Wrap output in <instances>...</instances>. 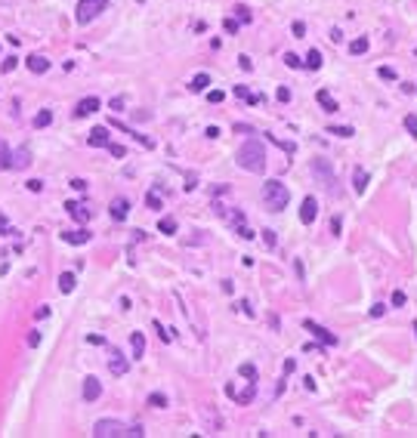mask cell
Wrapping results in <instances>:
<instances>
[{
	"instance_id": "cell-14",
	"label": "cell",
	"mask_w": 417,
	"mask_h": 438,
	"mask_svg": "<svg viewBox=\"0 0 417 438\" xmlns=\"http://www.w3.org/2000/svg\"><path fill=\"white\" fill-rule=\"evenodd\" d=\"M28 164H31V151H28V145H22L19 151H13V170H25Z\"/></svg>"
},
{
	"instance_id": "cell-38",
	"label": "cell",
	"mask_w": 417,
	"mask_h": 438,
	"mask_svg": "<svg viewBox=\"0 0 417 438\" xmlns=\"http://www.w3.org/2000/svg\"><path fill=\"white\" fill-rule=\"evenodd\" d=\"M223 99H226V93H223V90H210V93H207V102H223Z\"/></svg>"
},
{
	"instance_id": "cell-41",
	"label": "cell",
	"mask_w": 417,
	"mask_h": 438,
	"mask_svg": "<svg viewBox=\"0 0 417 438\" xmlns=\"http://www.w3.org/2000/svg\"><path fill=\"white\" fill-rule=\"evenodd\" d=\"M405 302H408V297H405L402 290H396V293H393V306H396V309H402Z\"/></svg>"
},
{
	"instance_id": "cell-44",
	"label": "cell",
	"mask_w": 417,
	"mask_h": 438,
	"mask_svg": "<svg viewBox=\"0 0 417 438\" xmlns=\"http://www.w3.org/2000/svg\"><path fill=\"white\" fill-rule=\"evenodd\" d=\"M28 346H31V349H37V346H40V333H37V330H31V333H28Z\"/></svg>"
},
{
	"instance_id": "cell-32",
	"label": "cell",
	"mask_w": 417,
	"mask_h": 438,
	"mask_svg": "<svg viewBox=\"0 0 417 438\" xmlns=\"http://www.w3.org/2000/svg\"><path fill=\"white\" fill-rule=\"evenodd\" d=\"M235 19H238L241 25L250 22V10H247V6H235Z\"/></svg>"
},
{
	"instance_id": "cell-2",
	"label": "cell",
	"mask_w": 417,
	"mask_h": 438,
	"mask_svg": "<svg viewBox=\"0 0 417 438\" xmlns=\"http://www.w3.org/2000/svg\"><path fill=\"white\" fill-rule=\"evenodd\" d=\"M96 438H143V426L139 423H121V420H99L93 426Z\"/></svg>"
},
{
	"instance_id": "cell-24",
	"label": "cell",
	"mask_w": 417,
	"mask_h": 438,
	"mask_svg": "<svg viewBox=\"0 0 417 438\" xmlns=\"http://www.w3.org/2000/svg\"><path fill=\"white\" fill-rule=\"evenodd\" d=\"M353 188L358 191V195H362V191H365V188H368V173H365V170H362V167H358V170H355V179H353Z\"/></svg>"
},
{
	"instance_id": "cell-54",
	"label": "cell",
	"mask_w": 417,
	"mask_h": 438,
	"mask_svg": "<svg viewBox=\"0 0 417 438\" xmlns=\"http://www.w3.org/2000/svg\"><path fill=\"white\" fill-rule=\"evenodd\" d=\"M303 386H306L309 392H315V380H312V376H303Z\"/></svg>"
},
{
	"instance_id": "cell-34",
	"label": "cell",
	"mask_w": 417,
	"mask_h": 438,
	"mask_svg": "<svg viewBox=\"0 0 417 438\" xmlns=\"http://www.w3.org/2000/svg\"><path fill=\"white\" fill-rule=\"evenodd\" d=\"M223 28H226V34H235V31L241 28V22L238 19H226V22H223Z\"/></svg>"
},
{
	"instance_id": "cell-25",
	"label": "cell",
	"mask_w": 417,
	"mask_h": 438,
	"mask_svg": "<svg viewBox=\"0 0 417 438\" xmlns=\"http://www.w3.org/2000/svg\"><path fill=\"white\" fill-rule=\"evenodd\" d=\"M59 290H62V293H71V290H74V275H71V272H62V275H59Z\"/></svg>"
},
{
	"instance_id": "cell-30",
	"label": "cell",
	"mask_w": 417,
	"mask_h": 438,
	"mask_svg": "<svg viewBox=\"0 0 417 438\" xmlns=\"http://www.w3.org/2000/svg\"><path fill=\"white\" fill-rule=\"evenodd\" d=\"M16 65H19V59H16V56H6V59H3V65H0V71H3V74H10V71L16 68Z\"/></svg>"
},
{
	"instance_id": "cell-16",
	"label": "cell",
	"mask_w": 417,
	"mask_h": 438,
	"mask_svg": "<svg viewBox=\"0 0 417 438\" xmlns=\"http://www.w3.org/2000/svg\"><path fill=\"white\" fill-rule=\"evenodd\" d=\"M28 71H34V74H44V71H49V59L47 56H28Z\"/></svg>"
},
{
	"instance_id": "cell-27",
	"label": "cell",
	"mask_w": 417,
	"mask_h": 438,
	"mask_svg": "<svg viewBox=\"0 0 417 438\" xmlns=\"http://www.w3.org/2000/svg\"><path fill=\"white\" fill-rule=\"evenodd\" d=\"M207 87H210V74H198V78L192 80V90H195V93H201Z\"/></svg>"
},
{
	"instance_id": "cell-43",
	"label": "cell",
	"mask_w": 417,
	"mask_h": 438,
	"mask_svg": "<svg viewBox=\"0 0 417 438\" xmlns=\"http://www.w3.org/2000/svg\"><path fill=\"white\" fill-rule=\"evenodd\" d=\"M0 235H16L13 229H10V222H6V216L0 213Z\"/></svg>"
},
{
	"instance_id": "cell-48",
	"label": "cell",
	"mask_w": 417,
	"mask_h": 438,
	"mask_svg": "<svg viewBox=\"0 0 417 438\" xmlns=\"http://www.w3.org/2000/svg\"><path fill=\"white\" fill-rule=\"evenodd\" d=\"M380 78L383 80H396V71L393 68H380Z\"/></svg>"
},
{
	"instance_id": "cell-42",
	"label": "cell",
	"mask_w": 417,
	"mask_h": 438,
	"mask_svg": "<svg viewBox=\"0 0 417 438\" xmlns=\"http://www.w3.org/2000/svg\"><path fill=\"white\" fill-rule=\"evenodd\" d=\"M238 68H241V71H250V68H254V62H250V56H238Z\"/></svg>"
},
{
	"instance_id": "cell-9",
	"label": "cell",
	"mask_w": 417,
	"mask_h": 438,
	"mask_svg": "<svg viewBox=\"0 0 417 438\" xmlns=\"http://www.w3.org/2000/svg\"><path fill=\"white\" fill-rule=\"evenodd\" d=\"M108 213H112L114 222H124V219L130 216V201H127V198H114L112 207H108Z\"/></svg>"
},
{
	"instance_id": "cell-8",
	"label": "cell",
	"mask_w": 417,
	"mask_h": 438,
	"mask_svg": "<svg viewBox=\"0 0 417 438\" xmlns=\"http://www.w3.org/2000/svg\"><path fill=\"white\" fill-rule=\"evenodd\" d=\"M315 213H319V201H315V198H303V204H300V222L312 225L315 222Z\"/></svg>"
},
{
	"instance_id": "cell-31",
	"label": "cell",
	"mask_w": 417,
	"mask_h": 438,
	"mask_svg": "<svg viewBox=\"0 0 417 438\" xmlns=\"http://www.w3.org/2000/svg\"><path fill=\"white\" fill-rule=\"evenodd\" d=\"M405 127H408V133L417 139V114H408V117H405Z\"/></svg>"
},
{
	"instance_id": "cell-5",
	"label": "cell",
	"mask_w": 417,
	"mask_h": 438,
	"mask_svg": "<svg viewBox=\"0 0 417 438\" xmlns=\"http://www.w3.org/2000/svg\"><path fill=\"white\" fill-rule=\"evenodd\" d=\"M108 10V0H78V10H74V22L78 25H90L99 13Z\"/></svg>"
},
{
	"instance_id": "cell-56",
	"label": "cell",
	"mask_w": 417,
	"mask_h": 438,
	"mask_svg": "<svg viewBox=\"0 0 417 438\" xmlns=\"http://www.w3.org/2000/svg\"><path fill=\"white\" fill-rule=\"evenodd\" d=\"M34 315H37V318H47V315H49V306H40V309L34 312Z\"/></svg>"
},
{
	"instance_id": "cell-7",
	"label": "cell",
	"mask_w": 417,
	"mask_h": 438,
	"mask_svg": "<svg viewBox=\"0 0 417 438\" xmlns=\"http://www.w3.org/2000/svg\"><path fill=\"white\" fill-rule=\"evenodd\" d=\"M303 327L309 330L315 340H321V343H328V346H337V336H334L328 327H321V324H315V321H303Z\"/></svg>"
},
{
	"instance_id": "cell-3",
	"label": "cell",
	"mask_w": 417,
	"mask_h": 438,
	"mask_svg": "<svg viewBox=\"0 0 417 438\" xmlns=\"http://www.w3.org/2000/svg\"><path fill=\"white\" fill-rule=\"evenodd\" d=\"M263 204H266V210H272V213L285 210V207L290 204V191H288V185L281 182V179H269V182L263 185Z\"/></svg>"
},
{
	"instance_id": "cell-55",
	"label": "cell",
	"mask_w": 417,
	"mask_h": 438,
	"mask_svg": "<svg viewBox=\"0 0 417 438\" xmlns=\"http://www.w3.org/2000/svg\"><path fill=\"white\" fill-rule=\"evenodd\" d=\"M112 108H114V111H121V108H124V99H121V96L112 99Z\"/></svg>"
},
{
	"instance_id": "cell-51",
	"label": "cell",
	"mask_w": 417,
	"mask_h": 438,
	"mask_svg": "<svg viewBox=\"0 0 417 438\" xmlns=\"http://www.w3.org/2000/svg\"><path fill=\"white\" fill-rule=\"evenodd\" d=\"M294 367H297V361L288 358V361H285V374H294Z\"/></svg>"
},
{
	"instance_id": "cell-28",
	"label": "cell",
	"mask_w": 417,
	"mask_h": 438,
	"mask_svg": "<svg viewBox=\"0 0 417 438\" xmlns=\"http://www.w3.org/2000/svg\"><path fill=\"white\" fill-rule=\"evenodd\" d=\"M238 374L244 376V380H250V383H257V376H260V374H257V367H254V364H241V367H238Z\"/></svg>"
},
{
	"instance_id": "cell-10",
	"label": "cell",
	"mask_w": 417,
	"mask_h": 438,
	"mask_svg": "<svg viewBox=\"0 0 417 438\" xmlns=\"http://www.w3.org/2000/svg\"><path fill=\"white\" fill-rule=\"evenodd\" d=\"M99 99L96 96H87V99H80L78 105H74V117H87V114H93V111H99Z\"/></svg>"
},
{
	"instance_id": "cell-4",
	"label": "cell",
	"mask_w": 417,
	"mask_h": 438,
	"mask_svg": "<svg viewBox=\"0 0 417 438\" xmlns=\"http://www.w3.org/2000/svg\"><path fill=\"white\" fill-rule=\"evenodd\" d=\"M216 213H220V219L229 225V229H235V235H238V238H244V241L257 238V235H254V232H250L247 225H244V210H235V207H232V210H226V207H220V204H216Z\"/></svg>"
},
{
	"instance_id": "cell-18",
	"label": "cell",
	"mask_w": 417,
	"mask_h": 438,
	"mask_svg": "<svg viewBox=\"0 0 417 438\" xmlns=\"http://www.w3.org/2000/svg\"><path fill=\"white\" fill-rule=\"evenodd\" d=\"M0 170H13V151L3 139H0Z\"/></svg>"
},
{
	"instance_id": "cell-50",
	"label": "cell",
	"mask_w": 417,
	"mask_h": 438,
	"mask_svg": "<svg viewBox=\"0 0 417 438\" xmlns=\"http://www.w3.org/2000/svg\"><path fill=\"white\" fill-rule=\"evenodd\" d=\"M263 238H266V244H269V247H275V232H272V229H266Z\"/></svg>"
},
{
	"instance_id": "cell-6",
	"label": "cell",
	"mask_w": 417,
	"mask_h": 438,
	"mask_svg": "<svg viewBox=\"0 0 417 438\" xmlns=\"http://www.w3.org/2000/svg\"><path fill=\"white\" fill-rule=\"evenodd\" d=\"M312 173H315V179L328 182L331 195H340V182H337V176H334V170H331L328 161H312Z\"/></svg>"
},
{
	"instance_id": "cell-21",
	"label": "cell",
	"mask_w": 417,
	"mask_h": 438,
	"mask_svg": "<svg viewBox=\"0 0 417 438\" xmlns=\"http://www.w3.org/2000/svg\"><path fill=\"white\" fill-rule=\"evenodd\" d=\"M62 238L68 241V244H87V241H90V232H87V229H78V232H65Z\"/></svg>"
},
{
	"instance_id": "cell-45",
	"label": "cell",
	"mask_w": 417,
	"mask_h": 438,
	"mask_svg": "<svg viewBox=\"0 0 417 438\" xmlns=\"http://www.w3.org/2000/svg\"><path fill=\"white\" fill-rule=\"evenodd\" d=\"M28 191H34V195H37V191H44V182H40V179H28Z\"/></svg>"
},
{
	"instance_id": "cell-46",
	"label": "cell",
	"mask_w": 417,
	"mask_h": 438,
	"mask_svg": "<svg viewBox=\"0 0 417 438\" xmlns=\"http://www.w3.org/2000/svg\"><path fill=\"white\" fill-rule=\"evenodd\" d=\"M383 312H386V306H380V302H374V306H371V318H383Z\"/></svg>"
},
{
	"instance_id": "cell-1",
	"label": "cell",
	"mask_w": 417,
	"mask_h": 438,
	"mask_svg": "<svg viewBox=\"0 0 417 438\" xmlns=\"http://www.w3.org/2000/svg\"><path fill=\"white\" fill-rule=\"evenodd\" d=\"M235 161H238V167H241L244 173H263V170H266V148H263V142H260V139L241 142Z\"/></svg>"
},
{
	"instance_id": "cell-47",
	"label": "cell",
	"mask_w": 417,
	"mask_h": 438,
	"mask_svg": "<svg viewBox=\"0 0 417 438\" xmlns=\"http://www.w3.org/2000/svg\"><path fill=\"white\" fill-rule=\"evenodd\" d=\"M290 28H294V34H297V37H303V34H306V25H303V22H294Z\"/></svg>"
},
{
	"instance_id": "cell-11",
	"label": "cell",
	"mask_w": 417,
	"mask_h": 438,
	"mask_svg": "<svg viewBox=\"0 0 417 438\" xmlns=\"http://www.w3.org/2000/svg\"><path fill=\"white\" fill-rule=\"evenodd\" d=\"M99 395H102V383H99L96 376H87V380H83V401H96Z\"/></svg>"
},
{
	"instance_id": "cell-29",
	"label": "cell",
	"mask_w": 417,
	"mask_h": 438,
	"mask_svg": "<svg viewBox=\"0 0 417 438\" xmlns=\"http://www.w3.org/2000/svg\"><path fill=\"white\" fill-rule=\"evenodd\" d=\"M148 407H167V398L161 392H155V395H148Z\"/></svg>"
},
{
	"instance_id": "cell-52",
	"label": "cell",
	"mask_w": 417,
	"mask_h": 438,
	"mask_svg": "<svg viewBox=\"0 0 417 438\" xmlns=\"http://www.w3.org/2000/svg\"><path fill=\"white\" fill-rule=\"evenodd\" d=\"M278 99H281V102H288V99H290V90L281 87V90H278Z\"/></svg>"
},
{
	"instance_id": "cell-22",
	"label": "cell",
	"mask_w": 417,
	"mask_h": 438,
	"mask_svg": "<svg viewBox=\"0 0 417 438\" xmlns=\"http://www.w3.org/2000/svg\"><path fill=\"white\" fill-rule=\"evenodd\" d=\"M368 47H371L368 37H355L353 44H349V53H353V56H362V53H368Z\"/></svg>"
},
{
	"instance_id": "cell-39",
	"label": "cell",
	"mask_w": 417,
	"mask_h": 438,
	"mask_svg": "<svg viewBox=\"0 0 417 438\" xmlns=\"http://www.w3.org/2000/svg\"><path fill=\"white\" fill-rule=\"evenodd\" d=\"M108 151H112V155L114 157H124V155H127V148H124V145H114V142H108V145H105Z\"/></svg>"
},
{
	"instance_id": "cell-53",
	"label": "cell",
	"mask_w": 417,
	"mask_h": 438,
	"mask_svg": "<svg viewBox=\"0 0 417 438\" xmlns=\"http://www.w3.org/2000/svg\"><path fill=\"white\" fill-rule=\"evenodd\" d=\"M204 136H207V139H216V136H220V130H216V127H207Z\"/></svg>"
},
{
	"instance_id": "cell-23",
	"label": "cell",
	"mask_w": 417,
	"mask_h": 438,
	"mask_svg": "<svg viewBox=\"0 0 417 438\" xmlns=\"http://www.w3.org/2000/svg\"><path fill=\"white\" fill-rule=\"evenodd\" d=\"M306 68H309V71H319L321 68V53H319V49H309V53H306Z\"/></svg>"
},
{
	"instance_id": "cell-33",
	"label": "cell",
	"mask_w": 417,
	"mask_h": 438,
	"mask_svg": "<svg viewBox=\"0 0 417 438\" xmlns=\"http://www.w3.org/2000/svg\"><path fill=\"white\" fill-rule=\"evenodd\" d=\"M235 96H238V99H244V102H257V96H250V90H247V87H235Z\"/></svg>"
},
{
	"instance_id": "cell-35",
	"label": "cell",
	"mask_w": 417,
	"mask_h": 438,
	"mask_svg": "<svg viewBox=\"0 0 417 438\" xmlns=\"http://www.w3.org/2000/svg\"><path fill=\"white\" fill-rule=\"evenodd\" d=\"M145 204L152 207V210H161V198H158L155 191H148V195H145Z\"/></svg>"
},
{
	"instance_id": "cell-19",
	"label": "cell",
	"mask_w": 417,
	"mask_h": 438,
	"mask_svg": "<svg viewBox=\"0 0 417 438\" xmlns=\"http://www.w3.org/2000/svg\"><path fill=\"white\" fill-rule=\"evenodd\" d=\"M53 124V111L49 108H40V111L34 114V130H44V127H49Z\"/></svg>"
},
{
	"instance_id": "cell-20",
	"label": "cell",
	"mask_w": 417,
	"mask_h": 438,
	"mask_svg": "<svg viewBox=\"0 0 417 438\" xmlns=\"http://www.w3.org/2000/svg\"><path fill=\"white\" fill-rule=\"evenodd\" d=\"M130 346H133V358H143V352H145V336H143V333H130Z\"/></svg>"
},
{
	"instance_id": "cell-13",
	"label": "cell",
	"mask_w": 417,
	"mask_h": 438,
	"mask_svg": "<svg viewBox=\"0 0 417 438\" xmlns=\"http://www.w3.org/2000/svg\"><path fill=\"white\" fill-rule=\"evenodd\" d=\"M90 145H93V148H105L108 145V142H112V136H108V127H93V130H90Z\"/></svg>"
},
{
	"instance_id": "cell-37",
	"label": "cell",
	"mask_w": 417,
	"mask_h": 438,
	"mask_svg": "<svg viewBox=\"0 0 417 438\" xmlns=\"http://www.w3.org/2000/svg\"><path fill=\"white\" fill-rule=\"evenodd\" d=\"M155 333H158V336H161V340H164V343H170V340H173V333H167L161 321H155Z\"/></svg>"
},
{
	"instance_id": "cell-49",
	"label": "cell",
	"mask_w": 417,
	"mask_h": 438,
	"mask_svg": "<svg viewBox=\"0 0 417 438\" xmlns=\"http://www.w3.org/2000/svg\"><path fill=\"white\" fill-rule=\"evenodd\" d=\"M71 188L74 191H87V182H83V179H71Z\"/></svg>"
},
{
	"instance_id": "cell-12",
	"label": "cell",
	"mask_w": 417,
	"mask_h": 438,
	"mask_svg": "<svg viewBox=\"0 0 417 438\" xmlns=\"http://www.w3.org/2000/svg\"><path fill=\"white\" fill-rule=\"evenodd\" d=\"M127 367H130V364H127V358H124L121 352L114 349V352H112V358H108V370H112L114 376H124V374H127Z\"/></svg>"
},
{
	"instance_id": "cell-17",
	"label": "cell",
	"mask_w": 417,
	"mask_h": 438,
	"mask_svg": "<svg viewBox=\"0 0 417 438\" xmlns=\"http://www.w3.org/2000/svg\"><path fill=\"white\" fill-rule=\"evenodd\" d=\"M315 99H319V105L324 108V111H331V114H334V111H340V105L331 99V93H328V90H319V93H315Z\"/></svg>"
},
{
	"instance_id": "cell-40",
	"label": "cell",
	"mask_w": 417,
	"mask_h": 438,
	"mask_svg": "<svg viewBox=\"0 0 417 438\" xmlns=\"http://www.w3.org/2000/svg\"><path fill=\"white\" fill-rule=\"evenodd\" d=\"M285 65H288V68H300V65H303V62H300V56L288 53V56H285Z\"/></svg>"
},
{
	"instance_id": "cell-15",
	"label": "cell",
	"mask_w": 417,
	"mask_h": 438,
	"mask_svg": "<svg viewBox=\"0 0 417 438\" xmlns=\"http://www.w3.org/2000/svg\"><path fill=\"white\" fill-rule=\"evenodd\" d=\"M65 210H68V216H74L78 222H87V219H90V210L83 207V204H78V201H68V204H65Z\"/></svg>"
},
{
	"instance_id": "cell-26",
	"label": "cell",
	"mask_w": 417,
	"mask_h": 438,
	"mask_svg": "<svg viewBox=\"0 0 417 438\" xmlns=\"http://www.w3.org/2000/svg\"><path fill=\"white\" fill-rule=\"evenodd\" d=\"M158 229H161L164 235H176V219H173V216H164L161 222H158Z\"/></svg>"
},
{
	"instance_id": "cell-36",
	"label": "cell",
	"mask_w": 417,
	"mask_h": 438,
	"mask_svg": "<svg viewBox=\"0 0 417 438\" xmlns=\"http://www.w3.org/2000/svg\"><path fill=\"white\" fill-rule=\"evenodd\" d=\"M328 133H334V136H353V127H328Z\"/></svg>"
},
{
	"instance_id": "cell-57",
	"label": "cell",
	"mask_w": 417,
	"mask_h": 438,
	"mask_svg": "<svg viewBox=\"0 0 417 438\" xmlns=\"http://www.w3.org/2000/svg\"><path fill=\"white\" fill-rule=\"evenodd\" d=\"M414 330H417V324H414Z\"/></svg>"
}]
</instances>
